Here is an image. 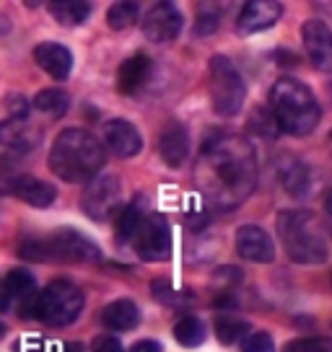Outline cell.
<instances>
[{
    "mask_svg": "<svg viewBox=\"0 0 332 352\" xmlns=\"http://www.w3.org/2000/svg\"><path fill=\"white\" fill-rule=\"evenodd\" d=\"M195 182L213 208L231 212L255 192L257 158L252 145L236 135H218L205 140Z\"/></svg>",
    "mask_w": 332,
    "mask_h": 352,
    "instance_id": "obj_1",
    "label": "cell"
},
{
    "mask_svg": "<svg viewBox=\"0 0 332 352\" xmlns=\"http://www.w3.org/2000/svg\"><path fill=\"white\" fill-rule=\"evenodd\" d=\"M104 166V148L86 130H63L50 151V168L63 182L70 184H89Z\"/></svg>",
    "mask_w": 332,
    "mask_h": 352,
    "instance_id": "obj_2",
    "label": "cell"
},
{
    "mask_svg": "<svg viewBox=\"0 0 332 352\" xmlns=\"http://www.w3.org/2000/svg\"><path fill=\"white\" fill-rule=\"evenodd\" d=\"M270 111L276 117L278 130L304 138L317 130L322 109L314 94L296 78H280L270 91Z\"/></svg>",
    "mask_w": 332,
    "mask_h": 352,
    "instance_id": "obj_3",
    "label": "cell"
},
{
    "mask_svg": "<svg viewBox=\"0 0 332 352\" xmlns=\"http://www.w3.org/2000/svg\"><path fill=\"white\" fill-rule=\"evenodd\" d=\"M278 233L286 254L296 264H322L327 259V241L314 231V218L307 210H288L278 218Z\"/></svg>",
    "mask_w": 332,
    "mask_h": 352,
    "instance_id": "obj_4",
    "label": "cell"
},
{
    "mask_svg": "<svg viewBox=\"0 0 332 352\" xmlns=\"http://www.w3.org/2000/svg\"><path fill=\"white\" fill-rule=\"evenodd\" d=\"M19 254L32 262H99L101 259L99 246L73 228H63L47 239L23 241Z\"/></svg>",
    "mask_w": 332,
    "mask_h": 352,
    "instance_id": "obj_5",
    "label": "cell"
},
{
    "mask_svg": "<svg viewBox=\"0 0 332 352\" xmlns=\"http://www.w3.org/2000/svg\"><path fill=\"white\" fill-rule=\"evenodd\" d=\"M208 91H211L213 111L221 117H234L239 114L247 99V86L244 78L229 57L216 55L208 65Z\"/></svg>",
    "mask_w": 332,
    "mask_h": 352,
    "instance_id": "obj_6",
    "label": "cell"
},
{
    "mask_svg": "<svg viewBox=\"0 0 332 352\" xmlns=\"http://www.w3.org/2000/svg\"><path fill=\"white\" fill-rule=\"evenodd\" d=\"M83 311V293L68 280H55L37 296L34 316L47 327H68Z\"/></svg>",
    "mask_w": 332,
    "mask_h": 352,
    "instance_id": "obj_7",
    "label": "cell"
},
{
    "mask_svg": "<svg viewBox=\"0 0 332 352\" xmlns=\"http://www.w3.org/2000/svg\"><path fill=\"white\" fill-rule=\"evenodd\" d=\"M81 208L96 223L112 220L122 210V184L117 176H96L89 182V187L81 197Z\"/></svg>",
    "mask_w": 332,
    "mask_h": 352,
    "instance_id": "obj_8",
    "label": "cell"
},
{
    "mask_svg": "<svg viewBox=\"0 0 332 352\" xmlns=\"http://www.w3.org/2000/svg\"><path fill=\"white\" fill-rule=\"evenodd\" d=\"M135 254L143 259V262H164L172 254V231H169V223L164 215H145L141 228L135 233Z\"/></svg>",
    "mask_w": 332,
    "mask_h": 352,
    "instance_id": "obj_9",
    "label": "cell"
},
{
    "mask_svg": "<svg viewBox=\"0 0 332 352\" xmlns=\"http://www.w3.org/2000/svg\"><path fill=\"white\" fill-rule=\"evenodd\" d=\"M182 13L177 11L174 3H156L151 11L145 13L143 19V34L156 44H166V42H174L182 32Z\"/></svg>",
    "mask_w": 332,
    "mask_h": 352,
    "instance_id": "obj_10",
    "label": "cell"
},
{
    "mask_svg": "<svg viewBox=\"0 0 332 352\" xmlns=\"http://www.w3.org/2000/svg\"><path fill=\"white\" fill-rule=\"evenodd\" d=\"M301 39L311 65L320 73H332V29L322 19H309L301 26Z\"/></svg>",
    "mask_w": 332,
    "mask_h": 352,
    "instance_id": "obj_11",
    "label": "cell"
},
{
    "mask_svg": "<svg viewBox=\"0 0 332 352\" xmlns=\"http://www.w3.org/2000/svg\"><path fill=\"white\" fill-rule=\"evenodd\" d=\"M280 16H283V6L278 0H252L236 16V32L242 36L260 34L270 26H276L280 21Z\"/></svg>",
    "mask_w": 332,
    "mask_h": 352,
    "instance_id": "obj_12",
    "label": "cell"
},
{
    "mask_svg": "<svg viewBox=\"0 0 332 352\" xmlns=\"http://www.w3.org/2000/svg\"><path fill=\"white\" fill-rule=\"evenodd\" d=\"M236 252L242 254L247 262H255V264H267L276 259L273 239L260 226H242L236 231Z\"/></svg>",
    "mask_w": 332,
    "mask_h": 352,
    "instance_id": "obj_13",
    "label": "cell"
},
{
    "mask_svg": "<svg viewBox=\"0 0 332 352\" xmlns=\"http://www.w3.org/2000/svg\"><path fill=\"white\" fill-rule=\"evenodd\" d=\"M104 145L120 158H133L143 148V138L135 130L133 122L127 120H110L104 124Z\"/></svg>",
    "mask_w": 332,
    "mask_h": 352,
    "instance_id": "obj_14",
    "label": "cell"
},
{
    "mask_svg": "<svg viewBox=\"0 0 332 352\" xmlns=\"http://www.w3.org/2000/svg\"><path fill=\"white\" fill-rule=\"evenodd\" d=\"M42 140V130L34 127L26 117H11L0 122V145L11 148L16 153H29Z\"/></svg>",
    "mask_w": 332,
    "mask_h": 352,
    "instance_id": "obj_15",
    "label": "cell"
},
{
    "mask_svg": "<svg viewBox=\"0 0 332 352\" xmlns=\"http://www.w3.org/2000/svg\"><path fill=\"white\" fill-rule=\"evenodd\" d=\"M158 153L166 166L182 168L189 155V135L182 122H169L158 135Z\"/></svg>",
    "mask_w": 332,
    "mask_h": 352,
    "instance_id": "obj_16",
    "label": "cell"
},
{
    "mask_svg": "<svg viewBox=\"0 0 332 352\" xmlns=\"http://www.w3.org/2000/svg\"><path fill=\"white\" fill-rule=\"evenodd\" d=\"M34 60H37V65L42 67L47 76L55 78V80H65L70 76V70H73V55H70V50L57 42L39 44L34 50Z\"/></svg>",
    "mask_w": 332,
    "mask_h": 352,
    "instance_id": "obj_17",
    "label": "cell"
},
{
    "mask_svg": "<svg viewBox=\"0 0 332 352\" xmlns=\"http://www.w3.org/2000/svg\"><path fill=\"white\" fill-rule=\"evenodd\" d=\"M11 195L32 208H50L57 199V189L34 176H16L11 182Z\"/></svg>",
    "mask_w": 332,
    "mask_h": 352,
    "instance_id": "obj_18",
    "label": "cell"
},
{
    "mask_svg": "<svg viewBox=\"0 0 332 352\" xmlns=\"http://www.w3.org/2000/svg\"><path fill=\"white\" fill-rule=\"evenodd\" d=\"M148 76H151V57L143 52L127 57L117 70V91L130 96L148 80Z\"/></svg>",
    "mask_w": 332,
    "mask_h": 352,
    "instance_id": "obj_19",
    "label": "cell"
},
{
    "mask_svg": "<svg viewBox=\"0 0 332 352\" xmlns=\"http://www.w3.org/2000/svg\"><path fill=\"white\" fill-rule=\"evenodd\" d=\"M101 321L110 331H127L135 329L138 321H141V311L133 300L122 298V300H114L110 306L101 311Z\"/></svg>",
    "mask_w": 332,
    "mask_h": 352,
    "instance_id": "obj_20",
    "label": "cell"
},
{
    "mask_svg": "<svg viewBox=\"0 0 332 352\" xmlns=\"http://www.w3.org/2000/svg\"><path fill=\"white\" fill-rule=\"evenodd\" d=\"M280 176H283V184L286 189L293 195V197H307L311 189V174L307 164H301V161H286V166L280 168Z\"/></svg>",
    "mask_w": 332,
    "mask_h": 352,
    "instance_id": "obj_21",
    "label": "cell"
},
{
    "mask_svg": "<svg viewBox=\"0 0 332 352\" xmlns=\"http://www.w3.org/2000/svg\"><path fill=\"white\" fill-rule=\"evenodd\" d=\"M50 13L63 26H81L91 16V6L81 3V0H55V3H50Z\"/></svg>",
    "mask_w": 332,
    "mask_h": 352,
    "instance_id": "obj_22",
    "label": "cell"
},
{
    "mask_svg": "<svg viewBox=\"0 0 332 352\" xmlns=\"http://www.w3.org/2000/svg\"><path fill=\"white\" fill-rule=\"evenodd\" d=\"M143 218L145 215L138 202L125 205V208L120 210V215H117V223H114V239H117L120 243L133 241L138 228H141V223H143Z\"/></svg>",
    "mask_w": 332,
    "mask_h": 352,
    "instance_id": "obj_23",
    "label": "cell"
},
{
    "mask_svg": "<svg viewBox=\"0 0 332 352\" xmlns=\"http://www.w3.org/2000/svg\"><path fill=\"white\" fill-rule=\"evenodd\" d=\"M70 107V99H68L65 91H60V88H45V91H39L37 96H34V109H39L42 114L47 117H63Z\"/></svg>",
    "mask_w": 332,
    "mask_h": 352,
    "instance_id": "obj_24",
    "label": "cell"
},
{
    "mask_svg": "<svg viewBox=\"0 0 332 352\" xmlns=\"http://www.w3.org/2000/svg\"><path fill=\"white\" fill-rule=\"evenodd\" d=\"M208 337V327L198 319V316H185V319L177 321L174 327V340L182 344V347H200Z\"/></svg>",
    "mask_w": 332,
    "mask_h": 352,
    "instance_id": "obj_25",
    "label": "cell"
},
{
    "mask_svg": "<svg viewBox=\"0 0 332 352\" xmlns=\"http://www.w3.org/2000/svg\"><path fill=\"white\" fill-rule=\"evenodd\" d=\"M138 6L130 3V0H120V3H114L110 11H107V23H110V29L114 32H125V29H130L135 21H138Z\"/></svg>",
    "mask_w": 332,
    "mask_h": 352,
    "instance_id": "obj_26",
    "label": "cell"
},
{
    "mask_svg": "<svg viewBox=\"0 0 332 352\" xmlns=\"http://www.w3.org/2000/svg\"><path fill=\"white\" fill-rule=\"evenodd\" d=\"M213 329H216V337L221 344H234V342L242 340L244 334H249V324L244 319H236V316H218Z\"/></svg>",
    "mask_w": 332,
    "mask_h": 352,
    "instance_id": "obj_27",
    "label": "cell"
},
{
    "mask_svg": "<svg viewBox=\"0 0 332 352\" xmlns=\"http://www.w3.org/2000/svg\"><path fill=\"white\" fill-rule=\"evenodd\" d=\"M6 287H8L11 298H26L37 290V280L29 270H11L6 277Z\"/></svg>",
    "mask_w": 332,
    "mask_h": 352,
    "instance_id": "obj_28",
    "label": "cell"
},
{
    "mask_svg": "<svg viewBox=\"0 0 332 352\" xmlns=\"http://www.w3.org/2000/svg\"><path fill=\"white\" fill-rule=\"evenodd\" d=\"M280 352H332L330 337H301L283 344Z\"/></svg>",
    "mask_w": 332,
    "mask_h": 352,
    "instance_id": "obj_29",
    "label": "cell"
},
{
    "mask_svg": "<svg viewBox=\"0 0 332 352\" xmlns=\"http://www.w3.org/2000/svg\"><path fill=\"white\" fill-rule=\"evenodd\" d=\"M218 23H221L218 8H216V6H203L198 13V19H195V34H198V36H211V34H216Z\"/></svg>",
    "mask_w": 332,
    "mask_h": 352,
    "instance_id": "obj_30",
    "label": "cell"
},
{
    "mask_svg": "<svg viewBox=\"0 0 332 352\" xmlns=\"http://www.w3.org/2000/svg\"><path fill=\"white\" fill-rule=\"evenodd\" d=\"M249 130H255L257 135H262V138H276V135H278V124H276V117H273V111L255 109L252 120H249Z\"/></svg>",
    "mask_w": 332,
    "mask_h": 352,
    "instance_id": "obj_31",
    "label": "cell"
},
{
    "mask_svg": "<svg viewBox=\"0 0 332 352\" xmlns=\"http://www.w3.org/2000/svg\"><path fill=\"white\" fill-rule=\"evenodd\" d=\"M242 352H276L273 337L267 331H252L242 342Z\"/></svg>",
    "mask_w": 332,
    "mask_h": 352,
    "instance_id": "obj_32",
    "label": "cell"
},
{
    "mask_svg": "<svg viewBox=\"0 0 332 352\" xmlns=\"http://www.w3.org/2000/svg\"><path fill=\"white\" fill-rule=\"evenodd\" d=\"M94 352H125V347H122V342L117 337L101 334V337L94 340Z\"/></svg>",
    "mask_w": 332,
    "mask_h": 352,
    "instance_id": "obj_33",
    "label": "cell"
},
{
    "mask_svg": "<svg viewBox=\"0 0 332 352\" xmlns=\"http://www.w3.org/2000/svg\"><path fill=\"white\" fill-rule=\"evenodd\" d=\"M154 296L161 303H177V290L169 285V283H164V280H156L154 283Z\"/></svg>",
    "mask_w": 332,
    "mask_h": 352,
    "instance_id": "obj_34",
    "label": "cell"
},
{
    "mask_svg": "<svg viewBox=\"0 0 332 352\" xmlns=\"http://www.w3.org/2000/svg\"><path fill=\"white\" fill-rule=\"evenodd\" d=\"M130 352H161V344L154 340H141L130 347Z\"/></svg>",
    "mask_w": 332,
    "mask_h": 352,
    "instance_id": "obj_35",
    "label": "cell"
},
{
    "mask_svg": "<svg viewBox=\"0 0 332 352\" xmlns=\"http://www.w3.org/2000/svg\"><path fill=\"white\" fill-rule=\"evenodd\" d=\"M8 306H11V293H8L6 283H0V311H6Z\"/></svg>",
    "mask_w": 332,
    "mask_h": 352,
    "instance_id": "obj_36",
    "label": "cell"
},
{
    "mask_svg": "<svg viewBox=\"0 0 332 352\" xmlns=\"http://www.w3.org/2000/svg\"><path fill=\"white\" fill-rule=\"evenodd\" d=\"M324 210H327V212L332 215V189L327 192V195H324Z\"/></svg>",
    "mask_w": 332,
    "mask_h": 352,
    "instance_id": "obj_37",
    "label": "cell"
},
{
    "mask_svg": "<svg viewBox=\"0 0 332 352\" xmlns=\"http://www.w3.org/2000/svg\"><path fill=\"white\" fill-rule=\"evenodd\" d=\"M6 331H8V327H6V324H3V321H0V340H3V337H6Z\"/></svg>",
    "mask_w": 332,
    "mask_h": 352,
    "instance_id": "obj_38",
    "label": "cell"
},
{
    "mask_svg": "<svg viewBox=\"0 0 332 352\" xmlns=\"http://www.w3.org/2000/svg\"><path fill=\"white\" fill-rule=\"evenodd\" d=\"M330 231H332V228H330Z\"/></svg>",
    "mask_w": 332,
    "mask_h": 352,
    "instance_id": "obj_39",
    "label": "cell"
}]
</instances>
